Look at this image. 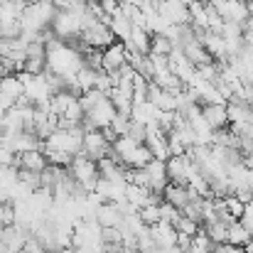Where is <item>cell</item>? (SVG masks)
<instances>
[{"mask_svg": "<svg viewBox=\"0 0 253 253\" xmlns=\"http://www.w3.org/2000/svg\"><path fill=\"white\" fill-rule=\"evenodd\" d=\"M182 219V211L174 209L168 202H160V221L163 224H169V226H177V221Z\"/></svg>", "mask_w": 253, "mask_h": 253, "instance_id": "cell-16", "label": "cell"}, {"mask_svg": "<svg viewBox=\"0 0 253 253\" xmlns=\"http://www.w3.org/2000/svg\"><path fill=\"white\" fill-rule=\"evenodd\" d=\"M128 64V49L123 42H113L101 52V72L103 74H116Z\"/></svg>", "mask_w": 253, "mask_h": 253, "instance_id": "cell-4", "label": "cell"}, {"mask_svg": "<svg viewBox=\"0 0 253 253\" xmlns=\"http://www.w3.org/2000/svg\"><path fill=\"white\" fill-rule=\"evenodd\" d=\"M165 168H168L169 184L187 187V182H189V174L194 172V163H192V158H189V155H177V158H168Z\"/></svg>", "mask_w": 253, "mask_h": 253, "instance_id": "cell-5", "label": "cell"}, {"mask_svg": "<svg viewBox=\"0 0 253 253\" xmlns=\"http://www.w3.org/2000/svg\"><path fill=\"white\" fill-rule=\"evenodd\" d=\"M15 168L25 169V172L42 174L44 169L49 168V163H47L44 150H27V153H22V155H17V158H15Z\"/></svg>", "mask_w": 253, "mask_h": 253, "instance_id": "cell-7", "label": "cell"}, {"mask_svg": "<svg viewBox=\"0 0 253 253\" xmlns=\"http://www.w3.org/2000/svg\"><path fill=\"white\" fill-rule=\"evenodd\" d=\"M150 229V236H153V244L158 251H165V249H174L177 246V229L169 226V224H155V226H148Z\"/></svg>", "mask_w": 253, "mask_h": 253, "instance_id": "cell-10", "label": "cell"}, {"mask_svg": "<svg viewBox=\"0 0 253 253\" xmlns=\"http://www.w3.org/2000/svg\"><path fill=\"white\" fill-rule=\"evenodd\" d=\"M194 2H204V5H207V0H194Z\"/></svg>", "mask_w": 253, "mask_h": 253, "instance_id": "cell-21", "label": "cell"}, {"mask_svg": "<svg viewBox=\"0 0 253 253\" xmlns=\"http://www.w3.org/2000/svg\"><path fill=\"white\" fill-rule=\"evenodd\" d=\"M82 143H84V128L82 126H72V128H57L47 140L42 150H54V153H64L77 158L82 153Z\"/></svg>", "mask_w": 253, "mask_h": 253, "instance_id": "cell-2", "label": "cell"}, {"mask_svg": "<svg viewBox=\"0 0 253 253\" xmlns=\"http://www.w3.org/2000/svg\"><path fill=\"white\" fill-rule=\"evenodd\" d=\"M123 169H143L150 160V150L145 148V143H135L128 135H121L111 143V153H108Z\"/></svg>", "mask_w": 253, "mask_h": 253, "instance_id": "cell-1", "label": "cell"}, {"mask_svg": "<svg viewBox=\"0 0 253 253\" xmlns=\"http://www.w3.org/2000/svg\"><path fill=\"white\" fill-rule=\"evenodd\" d=\"M67 172L72 174V179L84 189L86 194L93 192V187H96V182H98V168H96L93 160H88L84 155H77V158L72 160V165L67 168Z\"/></svg>", "mask_w": 253, "mask_h": 253, "instance_id": "cell-3", "label": "cell"}, {"mask_svg": "<svg viewBox=\"0 0 253 253\" xmlns=\"http://www.w3.org/2000/svg\"><path fill=\"white\" fill-rule=\"evenodd\" d=\"M251 234L246 231V226L241 221H231L226 226V246H234V249H246L251 244Z\"/></svg>", "mask_w": 253, "mask_h": 253, "instance_id": "cell-13", "label": "cell"}, {"mask_svg": "<svg viewBox=\"0 0 253 253\" xmlns=\"http://www.w3.org/2000/svg\"><path fill=\"white\" fill-rule=\"evenodd\" d=\"M138 216L145 226H155L160 224V204H148L143 209H138Z\"/></svg>", "mask_w": 253, "mask_h": 253, "instance_id": "cell-15", "label": "cell"}, {"mask_svg": "<svg viewBox=\"0 0 253 253\" xmlns=\"http://www.w3.org/2000/svg\"><path fill=\"white\" fill-rule=\"evenodd\" d=\"M174 49V44L169 42L165 35H153L150 37V54H160V57H169Z\"/></svg>", "mask_w": 253, "mask_h": 253, "instance_id": "cell-14", "label": "cell"}, {"mask_svg": "<svg viewBox=\"0 0 253 253\" xmlns=\"http://www.w3.org/2000/svg\"><path fill=\"white\" fill-rule=\"evenodd\" d=\"M182 49V54L189 59V64L197 69V67H204V64H211L214 59L209 57V52L204 49V44L199 42V40H192V42H187V44H182L179 47Z\"/></svg>", "mask_w": 253, "mask_h": 253, "instance_id": "cell-12", "label": "cell"}, {"mask_svg": "<svg viewBox=\"0 0 253 253\" xmlns=\"http://www.w3.org/2000/svg\"><path fill=\"white\" fill-rule=\"evenodd\" d=\"M199 194L194 192V189H189V187H177V184H168L165 187V192H163V202H168L172 204L174 209H184L189 202H194Z\"/></svg>", "mask_w": 253, "mask_h": 253, "instance_id": "cell-9", "label": "cell"}, {"mask_svg": "<svg viewBox=\"0 0 253 253\" xmlns=\"http://www.w3.org/2000/svg\"><path fill=\"white\" fill-rule=\"evenodd\" d=\"M174 229H177V234H184V236H189V239H192V236H197V234H199V229H202V226L182 216V219L177 221V226H174Z\"/></svg>", "mask_w": 253, "mask_h": 253, "instance_id": "cell-18", "label": "cell"}, {"mask_svg": "<svg viewBox=\"0 0 253 253\" xmlns=\"http://www.w3.org/2000/svg\"><path fill=\"white\" fill-rule=\"evenodd\" d=\"M155 10L160 17H165L169 25H189V10L179 5L177 0H155Z\"/></svg>", "mask_w": 253, "mask_h": 253, "instance_id": "cell-6", "label": "cell"}, {"mask_svg": "<svg viewBox=\"0 0 253 253\" xmlns=\"http://www.w3.org/2000/svg\"><path fill=\"white\" fill-rule=\"evenodd\" d=\"M20 2H25V5H32V2H37V0H20Z\"/></svg>", "mask_w": 253, "mask_h": 253, "instance_id": "cell-20", "label": "cell"}, {"mask_svg": "<svg viewBox=\"0 0 253 253\" xmlns=\"http://www.w3.org/2000/svg\"><path fill=\"white\" fill-rule=\"evenodd\" d=\"M202 118L209 123L211 130L229 128V113H226V106H224V103H209V106H202Z\"/></svg>", "mask_w": 253, "mask_h": 253, "instance_id": "cell-11", "label": "cell"}, {"mask_svg": "<svg viewBox=\"0 0 253 253\" xmlns=\"http://www.w3.org/2000/svg\"><path fill=\"white\" fill-rule=\"evenodd\" d=\"M244 207H246V204H244V202H239L234 194L224 197V209L229 211V216H231V219H236V221H239V219L244 216Z\"/></svg>", "mask_w": 253, "mask_h": 253, "instance_id": "cell-17", "label": "cell"}, {"mask_svg": "<svg viewBox=\"0 0 253 253\" xmlns=\"http://www.w3.org/2000/svg\"><path fill=\"white\" fill-rule=\"evenodd\" d=\"M177 2H179V5H184V7H189V5H192L194 0H177Z\"/></svg>", "mask_w": 253, "mask_h": 253, "instance_id": "cell-19", "label": "cell"}, {"mask_svg": "<svg viewBox=\"0 0 253 253\" xmlns=\"http://www.w3.org/2000/svg\"><path fill=\"white\" fill-rule=\"evenodd\" d=\"M145 174H148V179H150V192L153 194H160L163 197V192H165V187L169 184L168 179V168H165V163L163 160H150L148 165H145Z\"/></svg>", "mask_w": 253, "mask_h": 253, "instance_id": "cell-8", "label": "cell"}]
</instances>
